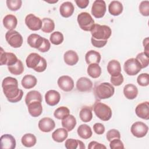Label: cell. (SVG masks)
I'll list each match as a JSON object with an SVG mask.
<instances>
[{"label":"cell","mask_w":149,"mask_h":149,"mask_svg":"<svg viewBox=\"0 0 149 149\" xmlns=\"http://www.w3.org/2000/svg\"><path fill=\"white\" fill-rule=\"evenodd\" d=\"M3 92L7 100L12 103L20 101L23 95L22 90L19 88L17 80L12 77H5L2 83Z\"/></svg>","instance_id":"6da1fadb"},{"label":"cell","mask_w":149,"mask_h":149,"mask_svg":"<svg viewBox=\"0 0 149 149\" xmlns=\"http://www.w3.org/2000/svg\"><path fill=\"white\" fill-rule=\"evenodd\" d=\"M26 63L29 68H31L37 72H44L47 67L46 60L37 53L30 54L26 59Z\"/></svg>","instance_id":"7a4b0ae2"},{"label":"cell","mask_w":149,"mask_h":149,"mask_svg":"<svg viewBox=\"0 0 149 149\" xmlns=\"http://www.w3.org/2000/svg\"><path fill=\"white\" fill-rule=\"evenodd\" d=\"M95 97L99 100L107 99L111 97L115 92L114 87L108 82H103L97 84L94 90Z\"/></svg>","instance_id":"3957f363"},{"label":"cell","mask_w":149,"mask_h":149,"mask_svg":"<svg viewBox=\"0 0 149 149\" xmlns=\"http://www.w3.org/2000/svg\"><path fill=\"white\" fill-rule=\"evenodd\" d=\"M90 31L92 37L97 40H108L112 34L109 26L99 24H94Z\"/></svg>","instance_id":"277c9868"},{"label":"cell","mask_w":149,"mask_h":149,"mask_svg":"<svg viewBox=\"0 0 149 149\" xmlns=\"http://www.w3.org/2000/svg\"><path fill=\"white\" fill-rule=\"evenodd\" d=\"M93 110L95 115L103 121H108L112 117V112L111 108L100 101H96L94 103Z\"/></svg>","instance_id":"5b68a950"},{"label":"cell","mask_w":149,"mask_h":149,"mask_svg":"<svg viewBox=\"0 0 149 149\" xmlns=\"http://www.w3.org/2000/svg\"><path fill=\"white\" fill-rule=\"evenodd\" d=\"M77 20L81 29L86 31H91L95 24L91 15L86 12L79 13L77 16Z\"/></svg>","instance_id":"8992f818"},{"label":"cell","mask_w":149,"mask_h":149,"mask_svg":"<svg viewBox=\"0 0 149 149\" xmlns=\"http://www.w3.org/2000/svg\"><path fill=\"white\" fill-rule=\"evenodd\" d=\"M5 39L11 47L15 48L20 47L23 41L22 35L15 30H8L5 34Z\"/></svg>","instance_id":"52a82bcc"},{"label":"cell","mask_w":149,"mask_h":149,"mask_svg":"<svg viewBox=\"0 0 149 149\" xmlns=\"http://www.w3.org/2000/svg\"><path fill=\"white\" fill-rule=\"evenodd\" d=\"M124 70L129 76H134L140 72L141 65L136 58H130L126 61L123 65Z\"/></svg>","instance_id":"ba28073f"},{"label":"cell","mask_w":149,"mask_h":149,"mask_svg":"<svg viewBox=\"0 0 149 149\" xmlns=\"http://www.w3.org/2000/svg\"><path fill=\"white\" fill-rule=\"evenodd\" d=\"M130 130L134 136L137 138H141L147 134L148 127L142 122H136L132 125Z\"/></svg>","instance_id":"9c48e42d"},{"label":"cell","mask_w":149,"mask_h":149,"mask_svg":"<svg viewBox=\"0 0 149 149\" xmlns=\"http://www.w3.org/2000/svg\"><path fill=\"white\" fill-rule=\"evenodd\" d=\"M107 10L106 4L103 0H95L91 7V14L95 18L102 17Z\"/></svg>","instance_id":"30bf717a"},{"label":"cell","mask_w":149,"mask_h":149,"mask_svg":"<svg viewBox=\"0 0 149 149\" xmlns=\"http://www.w3.org/2000/svg\"><path fill=\"white\" fill-rule=\"evenodd\" d=\"M25 23L27 27L33 31L39 30L42 27V20L32 13L29 14L26 16Z\"/></svg>","instance_id":"8fae6325"},{"label":"cell","mask_w":149,"mask_h":149,"mask_svg":"<svg viewBox=\"0 0 149 149\" xmlns=\"http://www.w3.org/2000/svg\"><path fill=\"white\" fill-rule=\"evenodd\" d=\"M0 57L1 65H5L8 66H10L15 64L18 61V59L15 54L12 52H5L2 48H1Z\"/></svg>","instance_id":"7c38bea8"},{"label":"cell","mask_w":149,"mask_h":149,"mask_svg":"<svg viewBox=\"0 0 149 149\" xmlns=\"http://www.w3.org/2000/svg\"><path fill=\"white\" fill-rule=\"evenodd\" d=\"M59 87L64 91H70L74 88V81L72 78L69 76H62L57 81Z\"/></svg>","instance_id":"4fadbf2b"},{"label":"cell","mask_w":149,"mask_h":149,"mask_svg":"<svg viewBox=\"0 0 149 149\" xmlns=\"http://www.w3.org/2000/svg\"><path fill=\"white\" fill-rule=\"evenodd\" d=\"M38 126L41 131L48 133L54 130L55 127V123L52 119L45 117L40 120Z\"/></svg>","instance_id":"5bb4252c"},{"label":"cell","mask_w":149,"mask_h":149,"mask_svg":"<svg viewBox=\"0 0 149 149\" xmlns=\"http://www.w3.org/2000/svg\"><path fill=\"white\" fill-rule=\"evenodd\" d=\"M1 147L3 149H14L16 147V140L14 137L9 134H5L0 139Z\"/></svg>","instance_id":"9a60e30c"},{"label":"cell","mask_w":149,"mask_h":149,"mask_svg":"<svg viewBox=\"0 0 149 149\" xmlns=\"http://www.w3.org/2000/svg\"><path fill=\"white\" fill-rule=\"evenodd\" d=\"M136 115L143 119H149V102L148 101L141 102L137 105L135 109Z\"/></svg>","instance_id":"2e32d148"},{"label":"cell","mask_w":149,"mask_h":149,"mask_svg":"<svg viewBox=\"0 0 149 149\" xmlns=\"http://www.w3.org/2000/svg\"><path fill=\"white\" fill-rule=\"evenodd\" d=\"M93 88V82L86 77L79 78L76 82V88L80 92L90 91Z\"/></svg>","instance_id":"e0dca14e"},{"label":"cell","mask_w":149,"mask_h":149,"mask_svg":"<svg viewBox=\"0 0 149 149\" xmlns=\"http://www.w3.org/2000/svg\"><path fill=\"white\" fill-rule=\"evenodd\" d=\"M46 103L50 106H55L58 104L61 100L59 93L54 90H48L45 94Z\"/></svg>","instance_id":"ac0fdd59"},{"label":"cell","mask_w":149,"mask_h":149,"mask_svg":"<svg viewBox=\"0 0 149 149\" xmlns=\"http://www.w3.org/2000/svg\"><path fill=\"white\" fill-rule=\"evenodd\" d=\"M74 10V7L71 2L66 1L62 3L59 7V12L63 17H69Z\"/></svg>","instance_id":"d6986e66"},{"label":"cell","mask_w":149,"mask_h":149,"mask_svg":"<svg viewBox=\"0 0 149 149\" xmlns=\"http://www.w3.org/2000/svg\"><path fill=\"white\" fill-rule=\"evenodd\" d=\"M44 37L37 34L33 33L29 35L28 37L27 43L31 47L38 49L41 46L44 41Z\"/></svg>","instance_id":"ffe728a7"},{"label":"cell","mask_w":149,"mask_h":149,"mask_svg":"<svg viewBox=\"0 0 149 149\" xmlns=\"http://www.w3.org/2000/svg\"><path fill=\"white\" fill-rule=\"evenodd\" d=\"M28 111L33 117H38L42 112V107L41 102L34 101L30 103L28 105Z\"/></svg>","instance_id":"44dd1931"},{"label":"cell","mask_w":149,"mask_h":149,"mask_svg":"<svg viewBox=\"0 0 149 149\" xmlns=\"http://www.w3.org/2000/svg\"><path fill=\"white\" fill-rule=\"evenodd\" d=\"M65 62L69 66L76 65L79 61V56L73 50H68L65 52L63 55Z\"/></svg>","instance_id":"7402d4cb"},{"label":"cell","mask_w":149,"mask_h":149,"mask_svg":"<svg viewBox=\"0 0 149 149\" xmlns=\"http://www.w3.org/2000/svg\"><path fill=\"white\" fill-rule=\"evenodd\" d=\"M123 94L125 97L129 100L136 98L138 94L137 87L133 84H127L123 88Z\"/></svg>","instance_id":"603a6c76"},{"label":"cell","mask_w":149,"mask_h":149,"mask_svg":"<svg viewBox=\"0 0 149 149\" xmlns=\"http://www.w3.org/2000/svg\"><path fill=\"white\" fill-rule=\"evenodd\" d=\"M101 59L100 54L96 51H88L85 55V60L88 65L91 63H99Z\"/></svg>","instance_id":"cb8c5ba5"},{"label":"cell","mask_w":149,"mask_h":149,"mask_svg":"<svg viewBox=\"0 0 149 149\" xmlns=\"http://www.w3.org/2000/svg\"><path fill=\"white\" fill-rule=\"evenodd\" d=\"M107 70L111 76H114L121 73V66L118 61L113 59L110 61L107 65Z\"/></svg>","instance_id":"d4e9b609"},{"label":"cell","mask_w":149,"mask_h":149,"mask_svg":"<svg viewBox=\"0 0 149 149\" xmlns=\"http://www.w3.org/2000/svg\"><path fill=\"white\" fill-rule=\"evenodd\" d=\"M68 136V130L65 128H58L52 133V139L58 143L65 141Z\"/></svg>","instance_id":"484cf974"},{"label":"cell","mask_w":149,"mask_h":149,"mask_svg":"<svg viewBox=\"0 0 149 149\" xmlns=\"http://www.w3.org/2000/svg\"><path fill=\"white\" fill-rule=\"evenodd\" d=\"M17 24V19L15 15H7L3 19V24L4 27L9 30H14Z\"/></svg>","instance_id":"4316f807"},{"label":"cell","mask_w":149,"mask_h":149,"mask_svg":"<svg viewBox=\"0 0 149 149\" xmlns=\"http://www.w3.org/2000/svg\"><path fill=\"white\" fill-rule=\"evenodd\" d=\"M123 5L118 1H112L108 6V10L111 15L113 16H118L123 12Z\"/></svg>","instance_id":"83f0119b"},{"label":"cell","mask_w":149,"mask_h":149,"mask_svg":"<svg viewBox=\"0 0 149 149\" xmlns=\"http://www.w3.org/2000/svg\"><path fill=\"white\" fill-rule=\"evenodd\" d=\"M37 80L36 77L31 74L25 75L21 81L22 86L26 89L33 88L37 84Z\"/></svg>","instance_id":"f1b7e54d"},{"label":"cell","mask_w":149,"mask_h":149,"mask_svg":"<svg viewBox=\"0 0 149 149\" xmlns=\"http://www.w3.org/2000/svg\"><path fill=\"white\" fill-rule=\"evenodd\" d=\"M77 132L78 135L83 139H88L90 138L93 134L91 127L86 124L80 125L77 128Z\"/></svg>","instance_id":"f546056e"},{"label":"cell","mask_w":149,"mask_h":149,"mask_svg":"<svg viewBox=\"0 0 149 149\" xmlns=\"http://www.w3.org/2000/svg\"><path fill=\"white\" fill-rule=\"evenodd\" d=\"M42 98L41 93L36 90H32L29 91L26 95L25 102L27 105L34 101H38L42 102Z\"/></svg>","instance_id":"4dcf8cb0"},{"label":"cell","mask_w":149,"mask_h":149,"mask_svg":"<svg viewBox=\"0 0 149 149\" xmlns=\"http://www.w3.org/2000/svg\"><path fill=\"white\" fill-rule=\"evenodd\" d=\"M76 125V119L72 115H69L62 120V126L68 132L72 131Z\"/></svg>","instance_id":"1f68e13d"},{"label":"cell","mask_w":149,"mask_h":149,"mask_svg":"<svg viewBox=\"0 0 149 149\" xmlns=\"http://www.w3.org/2000/svg\"><path fill=\"white\" fill-rule=\"evenodd\" d=\"M79 116L83 122H88L91 121L93 118L91 108L88 106H84L82 107L79 112Z\"/></svg>","instance_id":"d6a6232c"},{"label":"cell","mask_w":149,"mask_h":149,"mask_svg":"<svg viewBox=\"0 0 149 149\" xmlns=\"http://www.w3.org/2000/svg\"><path fill=\"white\" fill-rule=\"evenodd\" d=\"M65 147L67 149H84V144L80 140L73 139H68L66 140Z\"/></svg>","instance_id":"836d02e7"},{"label":"cell","mask_w":149,"mask_h":149,"mask_svg":"<svg viewBox=\"0 0 149 149\" xmlns=\"http://www.w3.org/2000/svg\"><path fill=\"white\" fill-rule=\"evenodd\" d=\"M87 72L91 77L96 79L100 76L101 74V68L98 63H91L88 65Z\"/></svg>","instance_id":"e575fe53"},{"label":"cell","mask_w":149,"mask_h":149,"mask_svg":"<svg viewBox=\"0 0 149 149\" xmlns=\"http://www.w3.org/2000/svg\"><path fill=\"white\" fill-rule=\"evenodd\" d=\"M21 142L24 146L26 147H31L36 144L37 139L33 134L26 133L22 136Z\"/></svg>","instance_id":"d590c367"},{"label":"cell","mask_w":149,"mask_h":149,"mask_svg":"<svg viewBox=\"0 0 149 149\" xmlns=\"http://www.w3.org/2000/svg\"><path fill=\"white\" fill-rule=\"evenodd\" d=\"M55 29V23L53 20L49 18L45 17L42 19L41 30L46 33H49L54 31Z\"/></svg>","instance_id":"8d00e7d4"},{"label":"cell","mask_w":149,"mask_h":149,"mask_svg":"<svg viewBox=\"0 0 149 149\" xmlns=\"http://www.w3.org/2000/svg\"><path fill=\"white\" fill-rule=\"evenodd\" d=\"M8 69L10 73L14 75H20L24 71V66L22 62L20 59H18L15 64L8 66Z\"/></svg>","instance_id":"74e56055"},{"label":"cell","mask_w":149,"mask_h":149,"mask_svg":"<svg viewBox=\"0 0 149 149\" xmlns=\"http://www.w3.org/2000/svg\"><path fill=\"white\" fill-rule=\"evenodd\" d=\"M70 115V110L66 107H60L54 111V115L58 119H63Z\"/></svg>","instance_id":"f35d334b"},{"label":"cell","mask_w":149,"mask_h":149,"mask_svg":"<svg viewBox=\"0 0 149 149\" xmlns=\"http://www.w3.org/2000/svg\"><path fill=\"white\" fill-rule=\"evenodd\" d=\"M64 37L62 33L59 31H55L50 36V41L54 45H59L62 43Z\"/></svg>","instance_id":"ab89813d"},{"label":"cell","mask_w":149,"mask_h":149,"mask_svg":"<svg viewBox=\"0 0 149 149\" xmlns=\"http://www.w3.org/2000/svg\"><path fill=\"white\" fill-rule=\"evenodd\" d=\"M136 59L140 63L141 69L148 66L149 64V56H147L144 52L138 54L136 57Z\"/></svg>","instance_id":"60d3db41"},{"label":"cell","mask_w":149,"mask_h":149,"mask_svg":"<svg viewBox=\"0 0 149 149\" xmlns=\"http://www.w3.org/2000/svg\"><path fill=\"white\" fill-rule=\"evenodd\" d=\"M6 3L8 9L12 11H16L21 8L22 1L21 0H7Z\"/></svg>","instance_id":"b9f144b4"},{"label":"cell","mask_w":149,"mask_h":149,"mask_svg":"<svg viewBox=\"0 0 149 149\" xmlns=\"http://www.w3.org/2000/svg\"><path fill=\"white\" fill-rule=\"evenodd\" d=\"M137 82L141 86H147L149 84L148 74L147 73H143L139 74L137 78Z\"/></svg>","instance_id":"7bdbcfd3"},{"label":"cell","mask_w":149,"mask_h":149,"mask_svg":"<svg viewBox=\"0 0 149 149\" xmlns=\"http://www.w3.org/2000/svg\"><path fill=\"white\" fill-rule=\"evenodd\" d=\"M139 12L144 16H149V1H141L139 5Z\"/></svg>","instance_id":"ee69618b"},{"label":"cell","mask_w":149,"mask_h":149,"mask_svg":"<svg viewBox=\"0 0 149 149\" xmlns=\"http://www.w3.org/2000/svg\"><path fill=\"white\" fill-rule=\"evenodd\" d=\"M106 135H107L106 136L107 139L109 141L115 139H120V132L118 130L115 129H112L108 130Z\"/></svg>","instance_id":"f6af8a7d"},{"label":"cell","mask_w":149,"mask_h":149,"mask_svg":"<svg viewBox=\"0 0 149 149\" xmlns=\"http://www.w3.org/2000/svg\"><path fill=\"white\" fill-rule=\"evenodd\" d=\"M111 82L112 85L115 86H119L121 85L124 80L123 75L120 73L118 75L114 76H111Z\"/></svg>","instance_id":"bcb514c9"},{"label":"cell","mask_w":149,"mask_h":149,"mask_svg":"<svg viewBox=\"0 0 149 149\" xmlns=\"http://www.w3.org/2000/svg\"><path fill=\"white\" fill-rule=\"evenodd\" d=\"M109 147L111 149L124 148V145L122 141L119 139H115L109 141Z\"/></svg>","instance_id":"7dc6e473"},{"label":"cell","mask_w":149,"mask_h":149,"mask_svg":"<svg viewBox=\"0 0 149 149\" xmlns=\"http://www.w3.org/2000/svg\"><path fill=\"white\" fill-rule=\"evenodd\" d=\"M50 47H51L50 42L48 39L44 38L41 46L40 47V48L38 49V50L41 52H46L49 51V49H50Z\"/></svg>","instance_id":"c3c4849f"},{"label":"cell","mask_w":149,"mask_h":149,"mask_svg":"<svg viewBox=\"0 0 149 149\" xmlns=\"http://www.w3.org/2000/svg\"><path fill=\"white\" fill-rule=\"evenodd\" d=\"M93 130L97 134H102L105 132V127L101 123H96L93 125Z\"/></svg>","instance_id":"681fc988"},{"label":"cell","mask_w":149,"mask_h":149,"mask_svg":"<svg viewBox=\"0 0 149 149\" xmlns=\"http://www.w3.org/2000/svg\"><path fill=\"white\" fill-rule=\"evenodd\" d=\"M91 42L94 47L97 48H102L107 44V40H97L91 37Z\"/></svg>","instance_id":"f907efd6"},{"label":"cell","mask_w":149,"mask_h":149,"mask_svg":"<svg viewBox=\"0 0 149 149\" xmlns=\"http://www.w3.org/2000/svg\"><path fill=\"white\" fill-rule=\"evenodd\" d=\"M88 148L89 149H97V148H106V146L104 144L99 143L95 141H91L88 146Z\"/></svg>","instance_id":"816d5d0a"},{"label":"cell","mask_w":149,"mask_h":149,"mask_svg":"<svg viewBox=\"0 0 149 149\" xmlns=\"http://www.w3.org/2000/svg\"><path fill=\"white\" fill-rule=\"evenodd\" d=\"M75 2L79 8L81 9H84L88 6L89 3V1L88 0H76Z\"/></svg>","instance_id":"f5cc1de1"},{"label":"cell","mask_w":149,"mask_h":149,"mask_svg":"<svg viewBox=\"0 0 149 149\" xmlns=\"http://www.w3.org/2000/svg\"><path fill=\"white\" fill-rule=\"evenodd\" d=\"M143 46H144V53L149 56V49H148V44H149V40H148V37L146 38L145 39H144L143 42Z\"/></svg>","instance_id":"db71d44e"},{"label":"cell","mask_w":149,"mask_h":149,"mask_svg":"<svg viewBox=\"0 0 149 149\" xmlns=\"http://www.w3.org/2000/svg\"><path fill=\"white\" fill-rule=\"evenodd\" d=\"M47 2H48V3H55V2H57L58 1H46Z\"/></svg>","instance_id":"11a10c76"}]
</instances>
